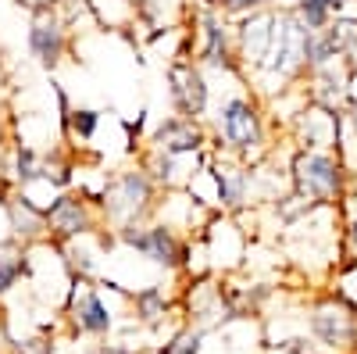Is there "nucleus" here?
<instances>
[{"mask_svg":"<svg viewBox=\"0 0 357 354\" xmlns=\"http://www.w3.org/2000/svg\"><path fill=\"white\" fill-rule=\"evenodd\" d=\"M25 47H29V57L43 68H57L65 61V54L72 47V36H68V22L61 18V11H43V15H33L29 18V33H25Z\"/></svg>","mask_w":357,"mask_h":354,"instance_id":"9b49d317","label":"nucleus"},{"mask_svg":"<svg viewBox=\"0 0 357 354\" xmlns=\"http://www.w3.org/2000/svg\"><path fill=\"white\" fill-rule=\"evenodd\" d=\"M129 251H136L139 258H146L151 265L165 272H178V269H190V258H193V236L172 229L161 219H151L143 226H129V229H118L114 233Z\"/></svg>","mask_w":357,"mask_h":354,"instance_id":"423d86ee","label":"nucleus"},{"mask_svg":"<svg viewBox=\"0 0 357 354\" xmlns=\"http://www.w3.org/2000/svg\"><path fill=\"white\" fill-rule=\"evenodd\" d=\"M100 226H104V215H100L97 197H89L82 190H61L47 208V240L57 247L86 240Z\"/></svg>","mask_w":357,"mask_h":354,"instance_id":"6e6552de","label":"nucleus"},{"mask_svg":"<svg viewBox=\"0 0 357 354\" xmlns=\"http://www.w3.org/2000/svg\"><path fill=\"white\" fill-rule=\"evenodd\" d=\"M25 272H29V258L25 254H0V297L11 293Z\"/></svg>","mask_w":357,"mask_h":354,"instance_id":"a211bd4d","label":"nucleus"},{"mask_svg":"<svg viewBox=\"0 0 357 354\" xmlns=\"http://www.w3.org/2000/svg\"><path fill=\"white\" fill-rule=\"evenodd\" d=\"M307 333L321 354H354L357 351V304L340 290L321 293L307 308Z\"/></svg>","mask_w":357,"mask_h":354,"instance_id":"39448f33","label":"nucleus"},{"mask_svg":"<svg viewBox=\"0 0 357 354\" xmlns=\"http://www.w3.org/2000/svg\"><path fill=\"white\" fill-rule=\"evenodd\" d=\"M289 133L296 147L307 151H336V136H340V111H329L321 104H304L289 118Z\"/></svg>","mask_w":357,"mask_h":354,"instance_id":"ddd939ff","label":"nucleus"},{"mask_svg":"<svg viewBox=\"0 0 357 354\" xmlns=\"http://www.w3.org/2000/svg\"><path fill=\"white\" fill-rule=\"evenodd\" d=\"M354 354H357V351H354Z\"/></svg>","mask_w":357,"mask_h":354,"instance_id":"393cba45","label":"nucleus"},{"mask_svg":"<svg viewBox=\"0 0 357 354\" xmlns=\"http://www.w3.org/2000/svg\"><path fill=\"white\" fill-rule=\"evenodd\" d=\"M211 147L240 158L247 165L264 161L272 151V133H268V111L254 90H232L215 104L211 115Z\"/></svg>","mask_w":357,"mask_h":354,"instance_id":"f257e3e1","label":"nucleus"},{"mask_svg":"<svg viewBox=\"0 0 357 354\" xmlns=\"http://www.w3.org/2000/svg\"><path fill=\"white\" fill-rule=\"evenodd\" d=\"M286 175L296 197H304L307 204H321V208H343L354 183L336 151H307V147H296L289 154Z\"/></svg>","mask_w":357,"mask_h":354,"instance_id":"20e7f679","label":"nucleus"},{"mask_svg":"<svg viewBox=\"0 0 357 354\" xmlns=\"http://www.w3.org/2000/svg\"><path fill=\"white\" fill-rule=\"evenodd\" d=\"M18 8H25L29 15H43V11H61V0H15Z\"/></svg>","mask_w":357,"mask_h":354,"instance_id":"412c9836","label":"nucleus"},{"mask_svg":"<svg viewBox=\"0 0 357 354\" xmlns=\"http://www.w3.org/2000/svg\"><path fill=\"white\" fill-rule=\"evenodd\" d=\"M100 204V215L104 226L118 229H129V226H143L158 215V204H161V190L151 179V172L143 165L122 168L104 179V190L97 193Z\"/></svg>","mask_w":357,"mask_h":354,"instance_id":"7ed1b4c3","label":"nucleus"},{"mask_svg":"<svg viewBox=\"0 0 357 354\" xmlns=\"http://www.w3.org/2000/svg\"><path fill=\"white\" fill-rule=\"evenodd\" d=\"M100 351H104V354H139L136 347H126V344H104Z\"/></svg>","mask_w":357,"mask_h":354,"instance_id":"5701e85b","label":"nucleus"},{"mask_svg":"<svg viewBox=\"0 0 357 354\" xmlns=\"http://www.w3.org/2000/svg\"><path fill=\"white\" fill-rule=\"evenodd\" d=\"M193 61H200L207 72H232L243 75L236 61V18L222 15L211 4H200L193 18Z\"/></svg>","mask_w":357,"mask_h":354,"instance_id":"0eeeda50","label":"nucleus"},{"mask_svg":"<svg viewBox=\"0 0 357 354\" xmlns=\"http://www.w3.org/2000/svg\"><path fill=\"white\" fill-rule=\"evenodd\" d=\"M204 337H207L204 326H186L183 333H175V337L161 347V354H200Z\"/></svg>","mask_w":357,"mask_h":354,"instance_id":"6ab92c4d","label":"nucleus"},{"mask_svg":"<svg viewBox=\"0 0 357 354\" xmlns=\"http://www.w3.org/2000/svg\"><path fill=\"white\" fill-rule=\"evenodd\" d=\"M340 4H343V0H296L293 15L304 22L307 33H318V29H325L340 15Z\"/></svg>","mask_w":357,"mask_h":354,"instance_id":"dca6fc26","label":"nucleus"},{"mask_svg":"<svg viewBox=\"0 0 357 354\" xmlns=\"http://www.w3.org/2000/svg\"><path fill=\"white\" fill-rule=\"evenodd\" d=\"M143 151L154 154H168V158H190V154H204L211 151V126L200 118H183V115H168L165 122L154 126L151 140Z\"/></svg>","mask_w":357,"mask_h":354,"instance_id":"9d476101","label":"nucleus"},{"mask_svg":"<svg viewBox=\"0 0 357 354\" xmlns=\"http://www.w3.org/2000/svg\"><path fill=\"white\" fill-rule=\"evenodd\" d=\"M343 247H347V258H357V215L343 222Z\"/></svg>","mask_w":357,"mask_h":354,"instance_id":"4be33fe9","label":"nucleus"},{"mask_svg":"<svg viewBox=\"0 0 357 354\" xmlns=\"http://www.w3.org/2000/svg\"><path fill=\"white\" fill-rule=\"evenodd\" d=\"M307 36L311 33L304 29V22L293 15V8H275L268 50L257 61V68L247 75L250 90L261 101H272L275 94H286L289 86L304 82V75H307Z\"/></svg>","mask_w":357,"mask_h":354,"instance_id":"f03ea898","label":"nucleus"},{"mask_svg":"<svg viewBox=\"0 0 357 354\" xmlns=\"http://www.w3.org/2000/svg\"><path fill=\"white\" fill-rule=\"evenodd\" d=\"M61 129H65L68 140L89 143V140L97 136V129H100V111H97V108H72V111L65 115Z\"/></svg>","mask_w":357,"mask_h":354,"instance_id":"f3484780","label":"nucleus"},{"mask_svg":"<svg viewBox=\"0 0 357 354\" xmlns=\"http://www.w3.org/2000/svg\"><path fill=\"white\" fill-rule=\"evenodd\" d=\"M129 304H132V318L136 322H143V326H161V322L168 318V311H172V301H168V293L161 290V286H143V290H136L132 297H129Z\"/></svg>","mask_w":357,"mask_h":354,"instance_id":"2eb2a0df","label":"nucleus"},{"mask_svg":"<svg viewBox=\"0 0 357 354\" xmlns=\"http://www.w3.org/2000/svg\"><path fill=\"white\" fill-rule=\"evenodd\" d=\"M68 318H72L75 333H82V337H107L114 330V315H111L107 301L100 297V290L89 286V279H79V276L68 290Z\"/></svg>","mask_w":357,"mask_h":354,"instance_id":"f8f14e48","label":"nucleus"},{"mask_svg":"<svg viewBox=\"0 0 357 354\" xmlns=\"http://www.w3.org/2000/svg\"><path fill=\"white\" fill-rule=\"evenodd\" d=\"M165 79H168L172 115L207 122V111H211V75H207V68L200 61H193L190 54H178L168 61Z\"/></svg>","mask_w":357,"mask_h":354,"instance_id":"1a4fd4ad","label":"nucleus"},{"mask_svg":"<svg viewBox=\"0 0 357 354\" xmlns=\"http://www.w3.org/2000/svg\"><path fill=\"white\" fill-rule=\"evenodd\" d=\"M211 8H218L229 18H243L250 11H264V8H275V0H211Z\"/></svg>","mask_w":357,"mask_h":354,"instance_id":"aec40b11","label":"nucleus"},{"mask_svg":"<svg viewBox=\"0 0 357 354\" xmlns=\"http://www.w3.org/2000/svg\"><path fill=\"white\" fill-rule=\"evenodd\" d=\"M4 219H8V229L15 240L22 244L47 240V212L25 190H15L4 197Z\"/></svg>","mask_w":357,"mask_h":354,"instance_id":"4468645a","label":"nucleus"},{"mask_svg":"<svg viewBox=\"0 0 357 354\" xmlns=\"http://www.w3.org/2000/svg\"><path fill=\"white\" fill-rule=\"evenodd\" d=\"M82 354H104V351H100V347H97V351H82Z\"/></svg>","mask_w":357,"mask_h":354,"instance_id":"b1692460","label":"nucleus"}]
</instances>
